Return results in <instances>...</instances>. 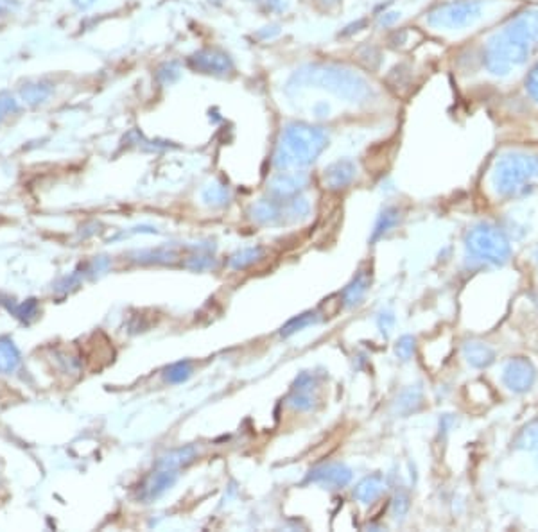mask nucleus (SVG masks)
<instances>
[{"instance_id": "f8f14e48", "label": "nucleus", "mask_w": 538, "mask_h": 532, "mask_svg": "<svg viewBox=\"0 0 538 532\" xmlns=\"http://www.w3.org/2000/svg\"><path fill=\"white\" fill-rule=\"evenodd\" d=\"M398 18H400V15H398V13H391V11L382 13V17H381V20H379V24L384 25V27H388V25H393L395 22L398 20Z\"/></svg>"}, {"instance_id": "0eeeda50", "label": "nucleus", "mask_w": 538, "mask_h": 532, "mask_svg": "<svg viewBox=\"0 0 538 532\" xmlns=\"http://www.w3.org/2000/svg\"><path fill=\"white\" fill-rule=\"evenodd\" d=\"M189 65L201 74L226 75L233 71V61L226 52L217 49H203L189 58Z\"/></svg>"}, {"instance_id": "1a4fd4ad", "label": "nucleus", "mask_w": 538, "mask_h": 532, "mask_svg": "<svg viewBox=\"0 0 538 532\" xmlns=\"http://www.w3.org/2000/svg\"><path fill=\"white\" fill-rule=\"evenodd\" d=\"M52 94V87L43 81H36V83H27L24 84V88L20 90L22 101L29 104H40L43 101H47Z\"/></svg>"}, {"instance_id": "39448f33", "label": "nucleus", "mask_w": 538, "mask_h": 532, "mask_svg": "<svg viewBox=\"0 0 538 532\" xmlns=\"http://www.w3.org/2000/svg\"><path fill=\"white\" fill-rule=\"evenodd\" d=\"M468 249L477 258L493 265H504L511 256L509 240L499 228L492 226V224H481L470 231Z\"/></svg>"}, {"instance_id": "ddd939ff", "label": "nucleus", "mask_w": 538, "mask_h": 532, "mask_svg": "<svg viewBox=\"0 0 538 532\" xmlns=\"http://www.w3.org/2000/svg\"><path fill=\"white\" fill-rule=\"evenodd\" d=\"M72 2H74L75 8H79V9H87V8H90V6L94 4V2H96V0H72Z\"/></svg>"}, {"instance_id": "9b49d317", "label": "nucleus", "mask_w": 538, "mask_h": 532, "mask_svg": "<svg viewBox=\"0 0 538 532\" xmlns=\"http://www.w3.org/2000/svg\"><path fill=\"white\" fill-rule=\"evenodd\" d=\"M526 91L535 103H538V63L526 77Z\"/></svg>"}, {"instance_id": "f03ea898", "label": "nucleus", "mask_w": 538, "mask_h": 532, "mask_svg": "<svg viewBox=\"0 0 538 532\" xmlns=\"http://www.w3.org/2000/svg\"><path fill=\"white\" fill-rule=\"evenodd\" d=\"M296 84H312L314 88L332 91L340 99L350 103L372 101L375 91L372 83L361 74L335 65H309L303 66L293 75Z\"/></svg>"}, {"instance_id": "20e7f679", "label": "nucleus", "mask_w": 538, "mask_h": 532, "mask_svg": "<svg viewBox=\"0 0 538 532\" xmlns=\"http://www.w3.org/2000/svg\"><path fill=\"white\" fill-rule=\"evenodd\" d=\"M484 8L486 0H452L432 9L427 22L436 29H463L483 17Z\"/></svg>"}, {"instance_id": "f257e3e1", "label": "nucleus", "mask_w": 538, "mask_h": 532, "mask_svg": "<svg viewBox=\"0 0 538 532\" xmlns=\"http://www.w3.org/2000/svg\"><path fill=\"white\" fill-rule=\"evenodd\" d=\"M538 50V11L528 9L493 33L484 45L483 63L493 75H508L526 65Z\"/></svg>"}, {"instance_id": "4468645a", "label": "nucleus", "mask_w": 538, "mask_h": 532, "mask_svg": "<svg viewBox=\"0 0 538 532\" xmlns=\"http://www.w3.org/2000/svg\"><path fill=\"white\" fill-rule=\"evenodd\" d=\"M2 113H4V112H2V108H0V117H2Z\"/></svg>"}, {"instance_id": "9d476101", "label": "nucleus", "mask_w": 538, "mask_h": 532, "mask_svg": "<svg viewBox=\"0 0 538 532\" xmlns=\"http://www.w3.org/2000/svg\"><path fill=\"white\" fill-rule=\"evenodd\" d=\"M517 448L535 452L538 462V420L530 423L526 429L522 430L521 436L517 438Z\"/></svg>"}, {"instance_id": "423d86ee", "label": "nucleus", "mask_w": 538, "mask_h": 532, "mask_svg": "<svg viewBox=\"0 0 538 532\" xmlns=\"http://www.w3.org/2000/svg\"><path fill=\"white\" fill-rule=\"evenodd\" d=\"M502 382L511 392H528L537 382V369L533 364L524 357H515L504 364L502 369Z\"/></svg>"}, {"instance_id": "6e6552de", "label": "nucleus", "mask_w": 538, "mask_h": 532, "mask_svg": "<svg viewBox=\"0 0 538 532\" xmlns=\"http://www.w3.org/2000/svg\"><path fill=\"white\" fill-rule=\"evenodd\" d=\"M467 359L468 362L476 367H486L493 362L495 353L490 346L483 343H470L467 346Z\"/></svg>"}, {"instance_id": "7ed1b4c3", "label": "nucleus", "mask_w": 538, "mask_h": 532, "mask_svg": "<svg viewBox=\"0 0 538 532\" xmlns=\"http://www.w3.org/2000/svg\"><path fill=\"white\" fill-rule=\"evenodd\" d=\"M533 179H538V156L528 153H506L493 167L492 183L497 194L515 198L524 194Z\"/></svg>"}]
</instances>
